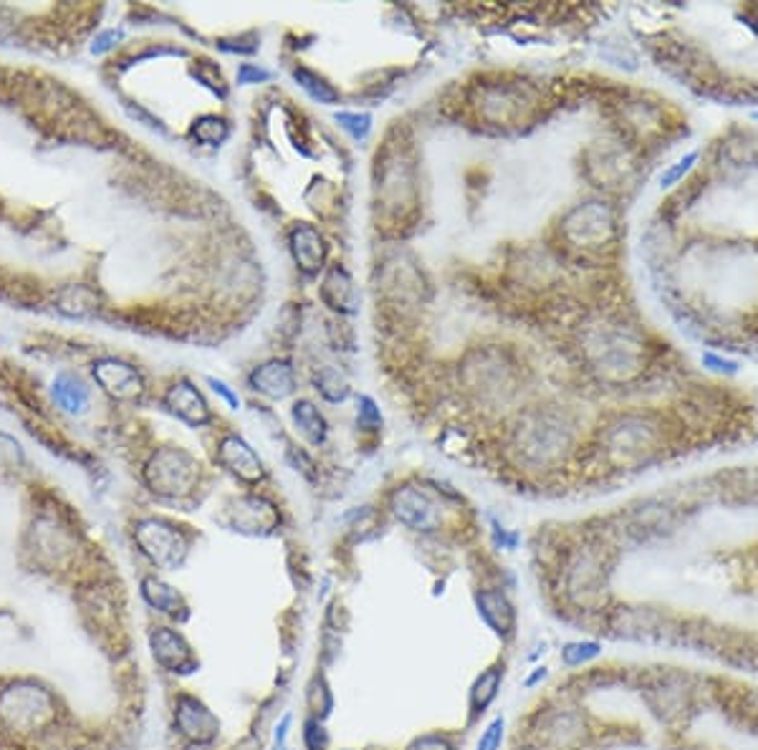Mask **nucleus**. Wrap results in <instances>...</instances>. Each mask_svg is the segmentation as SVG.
Masks as SVG:
<instances>
[{
	"mask_svg": "<svg viewBox=\"0 0 758 750\" xmlns=\"http://www.w3.org/2000/svg\"><path fill=\"white\" fill-rule=\"evenodd\" d=\"M602 654V644L597 642H568L561 650V663L567 667H581Z\"/></svg>",
	"mask_w": 758,
	"mask_h": 750,
	"instance_id": "obj_21",
	"label": "nucleus"
},
{
	"mask_svg": "<svg viewBox=\"0 0 758 750\" xmlns=\"http://www.w3.org/2000/svg\"><path fill=\"white\" fill-rule=\"evenodd\" d=\"M145 478L149 488L159 496H185L198 480V463L188 453L168 447V450H159L147 463Z\"/></svg>",
	"mask_w": 758,
	"mask_h": 750,
	"instance_id": "obj_5",
	"label": "nucleus"
},
{
	"mask_svg": "<svg viewBox=\"0 0 758 750\" xmlns=\"http://www.w3.org/2000/svg\"><path fill=\"white\" fill-rule=\"evenodd\" d=\"M503 680V667H488L486 673L480 674L473 690H470V707L473 713H483L486 707L491 705L496 695H498V687H501Z\"/></svg>",
	"mask_w": 758,
	"mask_h": 750,
	"instance_id": "obj_17",
	"label": "nucleus"
},
{
	"mask_svg": "<svg viewBox=\"0 0 758 750\" xmlns=\"http://www.w3.org/2000/svg\"><path fill=\"white\" fill-rule=\"evenodd\" d=\"M142 596H145V601L155 609V611L168 614V617H178L179 611L185 609L178 589L165 584V581L157 579V576H147L145 581H142Z\"/></svg>",
	"mask_w": 758,
	"mask_h": 750,
	"instance_id": "obj_16",
	"label": "nucleus"
},
{
	"mask_svg": "<svg viewBox=\"0 0 758 750\" xmlns=\"http://www.w3.org/2000/svg\"><path fill=\"white\" fill-rule=\"evenodd\" d=\"M503 728H506V723H503V717H496L491 725L486 728V733L480 735L478 745H476V750H498L501 748L503 743Z\"/></svg>",
	"mask_w": 758,
	"mask_h": 750,
	"instance_id": "obj_25",
	"label": "nucleus"
},
{
	"mask_svg": "<svg viewBox=\"0 0 758 750\" xmlns=\"http://www.w3.org/2000/svg\"><path fill=\"white\" fill-rule=\"evenodd\" d=\"M165 405H168L179 419H185L188 425L198 427V425H205L210 419V409H208V402L202 399V395L190 385V382H178L168 389L165 395Z\"/></svg>",
	"mask_w": 758,
	"mask_h": 750,
	"instance_id": "obj_12",
	"label": "nucleus"
},
{
	"mask_svg": "<svg viewBox=\"0 0 758 750\" xmlns=\"http://www.w3.org/2000/svg\"><path fill=\"white\" fill-rule=\"evenodd\" d=\"M210 385H212V389L218 392V395H223V397L228 399V402H230L233 407H238V397H235L233 392L228 389V385H225V382H220V379H210Z\"/></svg>",
	"mask_w": 758,
	"mask_h": 750,
	"instance_id": "obj_30",
	"label": "nucleus"
},
{
	"mask_svg": "<svg viewBox=\"0 0 758 750\" xmlns=\"http://www.w3.org/2000/svg\"><path fill=\"white\" fill-rule=\"evenodd\" d=\"M293 419L312 442H322L326 437V422L312 402H296L293 405Z\"/></svg>",
	"mask_w": 758,
	"mask_h": 750,
	"instance_id": "obj_19",
	"label": "nucleus"
},
{
	"mask_svg": "<svg viewBox=\"0 0 758 750\" xmlns=\"http://www.w3.org/2000/svg\"><path fill=\"white\" fill-rule=\"evenodd\" d=\"M660 188L642 255L662 309L698 352L758 362V114L708 134Z\"/></svg>",
	"mask_w": 758,
	"mask_h": 750,
	"instance_id": "obj_1",
	"label": "nucleus"
},
{
	"mask_svg": "<svg viewBox=\"0 0 758 750\" xmlns=\"http://www.w3.org/2000/svg\"><path fill=\"white\" fill-rule=\"evenodd\" d=\"M175 728L192 745H210L220 733V720L195 695H179L175 703Z\"/></svg>",
	"mask_w": 758,
	"mask_h": 750,
	"instance_id": "obj_7",
	"label": "nucleus"
},
{
	"mask_svg": "<svg viewBox=\"0 0 758 750\" xmlns=\"http://www.w3.org/2000/svg\"><path fill=\"white\" fill-rule=\"evenodd\" d=\"M303 740H306V748L309 750H323L329 738H326V733H323V728L316 720H309L306 730H303Z\"/></svg>",
	"mask_w": 758,
	"mask_h": 750,
	"instance_id": "obj_26",
	"label": "nucleus"
},
{
	"mask_svg": "<svg viewBox=\"0 0 758 750\" xmlns=\"http://www.w3.org/2000/svg\"><path fill=\"white\" fill-rule=\"evenodd\" d=\"M218 460L230 470L233 475H238L241 480L246 483H256L263 478V463L261 457L253 453V447L248 445L246 440L235 437V435H228L220 442V450H218Z\"/></svg>",
	"mask_w": 758,
	"mask_h": 750,
	"instance_id": "obj_11",
	"label": "nucleus"
},
{
	"mask_svg": "<svg viewBox=\"0 0 758 750\" xmlns=\"http://www.w3.org/2000/svg\"><path fill=\"white\" fill-rule=\"evenodd\" d=\"M359 417L362 419H372V422H374V425H377L379 422V412L377 409H374V402H372V399H362V409H359Z\"/></svg>",
	"mask_w": 758,
	"mask_h": 750,
	"instance_id": "obj_29",
	"label": "nucleus"
},
{
	"mask_svg": "<svg viewBox=\"0 0 758 750\" xmlns=\"http://www.w3.org/2000/svg\"><path fill=\"white\" fill-rule=\"evenodd\" d=\"M54 397H56L58 405L67 409V412H81V409L89 405L87 386L68 375H61L54 382Z\"/></svg>",
	"mask_w": 758,
	"mask_h": 750,
	"instance_id": "obj_18",
	"label": "nucleus"
},
{
	"mask_svg": "<svg viewBox=\"0 0 758 750\" xmlns=\"http://www.w3.org/2000/svg\"><path fill=\"white\" fill-rule=\"evenodd\" d=\"M407 750H453V745L443 735H423V738L413 740Z\"/></svg>",
	"mask_w": 758,
	"mask_h": 750,
	"instance_id": "obj_27",
	"label": "nucleus"
},
{
	"mask_svg": "<svg viewBox=\"0 0 758 750\" xmlns=\"http://www.w3.org/2000/svg\"><path fill=\"white\" fill-rule=\"evenodd\" d=\"M293 78L302 84V88H306L312 94L313 99L323 101V104H334L339 99V94H336L334 88L329 87L322 77L312 74L309 68H293Z\"/></svg>",
	"mask_w": 758,
	"mask_h": 750,
	"instance_id": "obj_20",
	"label": "nucleus"
},
{
	"mask_svg": "<svg viewBox=\"0 0 758 750\" xmlns=\"http://www.w3.org/2000/svg\"><path fill=\"white\" fill-rule=\"evenodd\" d=\"M336 122L344 127L346 132H352V137H367L369 127H372V119L367 114H336Z\"/></svg>",
	"mask_w": 758,
	"mask_h": 750,
	"instance_id": "obj_24",
	"label": "nucleus"
},
{
	"mask_svg": "<svg viewBox=\"0 0 758 750\" xmlns=\"http://www.w3.org/2000/svg\"><path fill=\"white\" fill-rule=\"evenodd\" d=\"M195 137L205 144H218L228 137V124L218 117H205L195 124Z\"/></svg>",
	"mask_w": 758,
	"mask_h": 750,
	"instance_id": "obj_22",
	"label": "nucleus"
},
{
	"mask_svg": "<svg viewBox=\"0 0 758 750\" xmlns=\"http://www.w3.org/2000/svg\"><path fill=\"white\" fill-rule=\"evenodd\" d=\"M392 510L397 520L413 530H433L440 526V508L420 488H402L394 493Z\"/></svg>",
	"mask_w": 758,
	"mask_h": 750,
	"instance_id": "obj_9",
	"label": "nucleus"
},
{
	"mask_svg": "<svg viewBox=\"0 0 758 750\" xmlns=\"http://www.w3.org/2000/svg\"><path fill=\"white\" fill-rule=\"evenodd\" d=\"M536 735H538V748L579 750L587 740V723L574 707H551L538 715Z\"/></svg>",
	"mask_w": 758,
	"mask_h": 750,
	"instance_id": "obj_6",
	"label": "nucleus"
},
{
	"mask_svg": "<svg viewBox=\"0 0 758 750\" xmlns=\"http://www.w3.org/2000/svg\"><path fill=\"white\" fill-rule=\"evenodd\" d=\"M94 379L99 382L104 392H109L117 399H134L145 386L142 376L132 365H127L122 359H99L94 365Z\"/></svg>",
	"mask_w": 758,
	"mask_h": 750,
	"instance_id": "obj_10",
	"label": "nucleus"
},
{
	"mask_svg": "<svg viewBox=\"0 0 758 750\" xmlns=\"http://www.w3.org/2000/svg\"><path fill=\"white\" fill-rule=\"evenodd\" d=\"M478 611L480 617L486 619V624H491L498 634H513L516 627V611H513L511 601L501 594V591H483L478 596Z\"/></svg>",
	"mask_w": 758,
	"mask_h": 750,
	"instance_id": "obj_15",
	"label": "nucleus"
},
{
	"mask_svg": "<svg viewBox=\"0 0 758 750\" xmlns=\"http://www.w3.org/2000/svg\"><path fill=\"white\" fill-rule=\"evenodd\" d=\"M271 74L266 68H258L253 64H243L238 68V84H258V81H268Z\"/></svg>",
	"mask_w": 758,
	"mask_h": 750,
	"instance_id": "obj_28",
	"label": "nucleus"
},
{
	"mask_svg": "<svg viewBox=\"0 0 758 750\" xmlns=\"http://www.w3.org/2000/svg\"><path fill=\"white\" fill-rule=\"evenodd\" d=\"M251 385L268 397L281 399L293 392L296 376H293V369L286 362H268V365L258 366L256 372L251 375Z\"/></svg>",
	"mask_w": 758,
	"mask_h": 750,
	"instance_id": "obj_13",
	"label": "nucleus"
},
{
	"mask_svg": "<svg viewBox=\"0 0 758 750\" xmlns=\"http://www.w3.org/2000/svg\"><path fill=\"white\" fill-rule=\"evenodd\" d=\"M291 248L293 258L302 265L306 273H316L323 263V243L322 235L313 231L312 225H299L291 232Z\"/></svg>",
	"mask_w": 758,
	"mask_h": 750,
	"instance_id": "obj_14",
	"label": "nucleus"
},
{
	"mask_svg": "<svg viewBox=\"0 0 758 750\" xmlns=\"http://www.w3.org/2000/svg\"><path fill=\"white\" fill-rule=\"evenodd\" d=\"M647 51L655 67L711 107L758 114V3L652 8Z\"/></svg>",
	"mask_w": 758,
	"mask_h": 750,
	"instance_id": "obj_2",
	"label": "nucleus"
},
{
	"mask_svg": "<svg viewBox=\"0 0 758 750\" xmlns=\"http://www.w3.org/2000/svg\"><path fill=\"white\" fill-rule=\"evenodd\" d=\"M134 539L139 551L145 553L149 561L159 569H178L185 553H188V541L169 520L162 519H145L137 523Z\"/></svg>",
	"mask_w": 758,
	"mask_h": 750,
	"instance_id": "obj_4",
	"label": "nucleus"
},
{
	"mask_svg": "<svg viewBox=\"0 0 758 750\" xmlns=\"http://www.w3.org/2000/svg\"><path fill=\"white\" fill-rule=\"evenodd\" d=\"M149 650L159 667L168 673H192L195 654L188 640L172 627H155L149 632Z\"/></svg>",
	"mask_w": 758,
	"mask_h": 750,
	"instance_id": "obj_8",
	"label": "nucleus"
},
{
	"mask_svg": "<svg viewBox=\"0 0 758 750\" xmlns=\"http://www.w3.org/2000/svg\"><path fill=\"white\" fill-rule=\"evenodd\" d=\"M316 389H319L326 399H332V402L346 397V382L339 379V375H336L334 369H323L322 376H319V386H316Z\"/></svg>",
	"mask_w": 758,
	"mask_h": 750,
	"instance_id": "obj_23",
	"label": "nucleus"
},
{
	"mask_svg": "<svg viewBox=\"0 0 758 750\" xmlns=\"http://www.w3.org/2000/svg\"><path fill=\"white\" fill-rule=\"evenodd\" d=\"M61 720L56 693L36 680L0 684V733L18 740H44L54 735Z\"/></svg>",
	"mask_w": 758,
	"mask_h": 750,
	"instance_id": "obj_3",
	"label": "nucleus"
}]
</instances>
